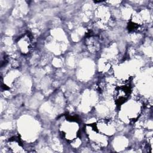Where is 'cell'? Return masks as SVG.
<instances>
[{
    "instance_id": "obj_2",
    "label": "cell",
    "mask_w": 153,
    "mask_h": 153,
    "mask_svg": "<svg viewBox=\"0 0 153 153\" xmlns=\"http://www.w3.org/2000/svg\"><path fill=\"white\" fill-rule=\"evenodd\" d=\"M28 34L20 38L17 41V45L20 51L23 54H27L31 49V38Z\"/></svg>"
},
{
    "instance_id": "obj_1",
    "label": "cell",
    "mask_w": 153,
    "mask_h": 153,
    "mask_svg": "<svg viewBox=\"0 0 153 153\" xmlns=\"http://www.w3.org/2000/svg\"><path fill=\"white\" fill-rule=\"evenodd\" d=\"M131 86L128 84L118 86L114 90V100L118 105L124 103L130 94Z\"/></svg>"
}]
</instances>
